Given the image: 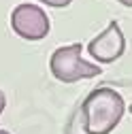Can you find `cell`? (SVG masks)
<instances>
[{"instance_id": "obj_9", "label": "cell", "mask_w": 132, "mask_h": 134, "mask_svg": "<svg viewBox=\"0 0 132 134\" xmlns=\"http://www.w3.org/2000/svg\"><path fill=\"white\" fill-rule=\"evenodd\" d=\"M130 113H132V104H130Z\"/></svg>"}, {"instance_id": "obj_3", "label": "cell", "mask_w": 132, "mask_h": 134, "mask_svg": "<svg viewBox=\"0 0 132 134\" xmlns=\"http://www.w3.org/2000/svg\"><path fill=\"white\" fill-rule=\"evenodd\" d=\"M11 28L24 41H43L51 30V21L41 7L21 2L11 13Z\"/></svg>"}, {"instance_id": "obj_5", "label": "cell", "mask_w": 132, "mask_h": 134, "mask_svg": "<svg viewBox=\"0 0 132 134\" xmlns=\"http://www.w3.org/2000/svg\"><path fill=\"white\" fill-rule=\"evenodd\" d=\"M38 2L47 4V7H56V9H64V7H68L73 0H38Z\"/></svg>"}, {"instance_id": "obj_8", "label": "cell", "mask_w": 132, "mask_h": 134, "mask_svg": "<svg viewBox=\"0 0 132 134\" xmlns=\"http://www.w3.org/2000/svg\"><path fill=\"white\" fill-rule=\"evenodd\" d=\"M0 134H11V132H7V130H0Z\"/></svg>"}, {"instance_id": "obj_7", "label": "cell", "mask_w": 132, "mask_h": 134, "mask_svg": "<svg viewBox=\"0 0 132 134\" xmlns=\"http://www.w3.org/2000/svg\"><path fill=\"white\" fill-rule=\"evenodd\" d=\"M117 2H122L124 7H130V9H132V0H117Z\"/></svg>"}, {"instance_id": "obj_6", "label": "cell", "mask_w": 132, "mask_h": 134, "mask_svg": "<svg viewBox=\"0 0 132 134\" xmlns=\"http://www.w3.org/2000/svg\"><path fill=\"white\" fill-rule=\"evenodd\" d=\"M4 104H7V96H4L2 90H0V115H2V111H4Z\"/></svg>"}, {"instance_id": "obj_4", "label": "cell", "mask_w": 132, "mask_h": 134, "mask_svg": "<svg viewBox=\"0 0 132 134\" xmlns=\"http://www.w3.org/2000/svg\"><path fill=\"white\" fill-rule=\"evenodd\" d=\"M87 51L100 64H111L115 60H119L124 55V51H126V38H124V32H122L119 24L115 19L109 21V26L100 32V34L90 41Z\"/></svg>"}, {"instance_id": "obj_1", "label": "cell", "mask_w": 132, "mask_h": 134, "mask_svg": "<svg viewBox=\"0 0 132 134\" xmlns=\"http://www.w3.org/2000/svg\"><path fill=\"white\" fill-rule=\"evenodd\" d=\"M126 102L119 92L111 87H96L81 104V119L87 134H111L122 121Z\"/></svg>"}, {"instance_id": "obj_2", "label": "cell", "mask_w": 132, "mask_h": 134, "mask_svg": "<svg viewBox=\"0 0 132 134\" xmlns=\"http://www.w3.org/2000/svg\"><path fill=\"white\" fill-rule=\"evenodd\" d=\"M49 70L62 83H75L81 79H92L102 75L100 66L81 58V43L58 47L49 58Z\"/></svg>"}]
</instances>
